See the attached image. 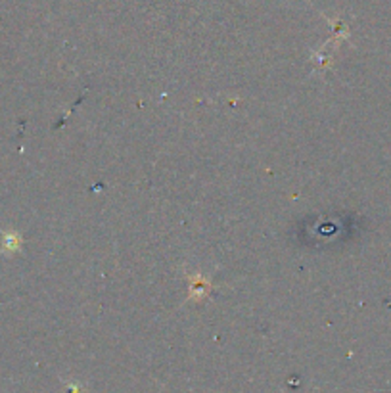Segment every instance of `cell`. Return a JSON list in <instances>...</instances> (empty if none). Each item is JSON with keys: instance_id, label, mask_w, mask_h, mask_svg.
Instances as JSON below:
<instances>
[{"instance_id": "1", "label": "cell", "mask_w": 391, "mask_h": 393, "mask_svg": "<svg viewBox=\"0 0 391 393\" xmlns=\"http://www.w3.org/2000/svg\"><path fill=\"white\" fill-rule=\"evenodd\" d=\"M22 236L14 231H6L2 236V253H16L17 249H22Z\"/></svg>"}]
</instances>
